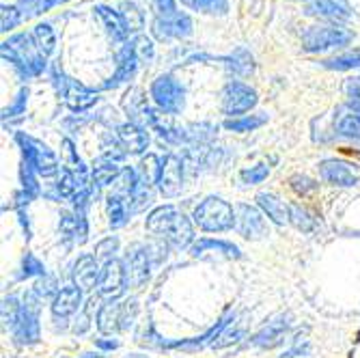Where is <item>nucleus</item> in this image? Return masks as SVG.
Segmentation results:
<instances>
[{"label":"nucleus","instance_id":"nucleus-1","mask_svg":"<svg viewBox=\"0 0 360 358\" xmlns=\"http://www.w3.org/2000/svg\"><path fill=\"white\" fill-rule=\"evenodd\" d=\"M145 226H147V231L160 236L175 248H188L194 242V229H192L190 218L184 212H179L175 205L155 207L147 216Z\"/></svg>","mask_w":360,"mask_h":358},{"label":"nucleus","instance_id":"nucleus-2","mask_svg":"<svg viewBox=\"0 0 360 358\" xmlns=\"http://www.w3.org/2000/svg\"><path fill=\"white\" fill-rule=\"evenodd\" d=\"M3 58L13 65L20 78H35L46 70V56L35 44V37L28 32H18L3 44Z\"/></svg>","mask_w":360,"mask_h":358},{"label":"nucleus","instance_id":"nucleus-3","mask_svg":"<svg viewBox=\"0 0 360 358\" xmlns=\"http://www.w3.org/2000/svg\"><path fill=\"white\" fill-rule=\"evenodd\" d=\"M194 224L210 234H222L236 226V207L220 197H207L194 210Z\"/></svg>","mask_w":360,"mask_h":358},{"label":"nucleus","instance_id":"nucleus-4","mask_svg":"<svg viewBox=\"0 0 360 358\" xmlns=\"http://www.w3.org/2000/svg\"><path fill=\"white\" fill-rule=\"evenodd\" d=\"M354 41V32L341 24H317L304 30L302 50L317 54L335 48H345Z\"/></svg>","mask_w":360,"mask_h":358},{"label":"nucleus","instance_id":"nucleus-5","mask_svg":"<svg viewBox=\"0 0 360 358\" xmlns=\"http://www.w3.org/2000/svg\"><path fill=\"white\" fill-rule=\"evenodd\" d=\"M149 95L153 104L158 106V110L169 117L179 115L186 106V89L173 74L158 76L149 87Z\"/></svg>","mask_w":360,"mask_h":358},{"label":"nucleus","instance_id":"nucleus-6","mask_svg":"<svg viewBox=\"0 0 360 358\" xmlns=\"http://www.w3.org/2000/svg\"><path fill=\"white\" fill-rule=\"evenodd\" d=\"M15 141H18V145L22 149L24 162L35 169L37 175L52 177V175L58 173V160H56V155L52 153V149L48 145H44L41 141L32 139V136H28L24 132H18Z\"/></svg>","mask_w":360,"mask_h":358},{"label":"nucleus","instance_id":"nucleus-7","mask_svg":"<svg viewBox=\"0 0 360 358\" xmlns=\"http://www.w3.org/2000/svg\"><path fill=\"white\" fill-rule=\"evenodd\" d=\"M257 106V91L242 80H229L222 89V113L229 119H238Z\"/></svg>","mask_w":360,"mask_h":358},{"label":"nucleus","instance_id":"nucleus-8","mask_svg":"<svg viewBox=\"0 0 360 358\" xmlns=\"http://www.w3.org/2000/svg\"><path fill=\"white\" fill-rule=\"evenodd\" d=\"M54 84L58 87V93L63 95V100H65V104H68V108L74 110V113L89 110L91 106L97 104V100H100L95 91L86 89V87L80 84L78 80L68 78V76H63V74H60V78H58V72L54 74Z\"/></svg>","mask_w":360,"mask_h":358},{"label":"nucleus","instance_id":"nucleus-9","mask_svg":"<svg viewBox=\"0 0 360 358\" xmlns=\"http://www.w3.org/2000/svg\"><path fill=\"white\" fill-rule=\"evenodd\" d=\"M317 169H319L321 179L330 186L352 188L360 181V167L347 160H337V158L323 160V162H319Z\"/></svg>","mask_w":360,"mask_h":358},{"label":"nucleus","instance_id":"nucleus-10","mask_svg":"<svg viewBox=\"0 0 360 358\" xmlns=\"http://www.w3.org/2000/svg\"><path fill=\"white\" fill-rule=\"evenodd\" d=\"M194 30V24H192V18L184 11L175 13L173 18H153L151 22V32L158 41H171V39H188Z\"/></svg>","mask_w":360,"mask_h":358},{"label":"nucleus","instance_id":"nucleus-11","mask_svg":"<svg viewBox=\"0 0 360 358\" xmlns=\"http://www.w3.org/2000/svg\"><path fill=\"white\" fill-rule=\"evenodd\" d=\"M233 229L246 240H261L268 236V222L257 207L248 203L236 205V226Z\"/></svg>","mask_w":360,"mask_h":358},{"label":"nucleus","instance_id":"nucleus-12","mask_svg":"<svg viewBox=\"0 0 360 358\" xmlns=\"http://www.w3.org/2000/svg\"><path fill=\"white\" fill-rule=\"evenodd\" d=\"M125 285H127V276H125L123 262H119V259L104 262L102 276H100V283H97V294L108 302H115L123 294Z\"/></svg>","mask_w":360,"mask_h":358},{"label":"nucleus","instance_id":"nucleus-13","mask_svg":"<svg viewBox=\"0 0 360 358\" xmlns=\"http://www.w3.org/2000/svg\"><path fill=\"white\" fill-rule=\"evenodd\" d=\"M125 276L129 287H143L149 281V248L143 244H132L125 252Z\"/></svg>","mask_w":360,"mask_h":358},{"label":"nucleus","instance_id":"nucleus-14","mask_svg":"<svg viewBox=\"0 0 360 358\" xmlns=\"http://www.w3.org/2000/svg\"><path fill=\"white\" fill-rule=\"evenodd\" d=\"M158 188L167 199L177 197L184 190V160H179L175 153H169L162 160V173H160Z\"/></svg>","mask_w":360,"mask_h":358},{"label":"nucleus","instance_id":"nucleus-15","mask_svg":"<svg viewBox=\"0 0 360 358\" xmlns=\"http://www.w3.org/2000/svg\"><path fill=\"white\" fill-rule=\"evenodd\" d=\"M139 65H141V60L136 58V54L132 52L129 44H125V46L119 50V54H117V70H115V74L108 78V82L102 84V89H117L119 84L129 82V80H132V78L136 76Z\"/></svg>","mask_w":360,"mask_h":358},{"label":"nucleus","instance_id":"nucleus-16","mask_svg":"<svg viewBox=\"0 0 360 358\" xmlns=\"http://www.w3.org/2000/svg\"><path fill=\"white\" fill-rule=\"evenodd\" d=\"M117 139H119L123 151L132 153V155H141L149 147V132L132 121L117 125Z\"/></svg>","mask_w":360,"mask_h":358},{"label":"nucleus","instance_id":"nucleus-17","mask_svg":"<svg viewBox=\"0 0 360 358\" xmlns=\"http://www.w3.org/2000/svg\"><path fill=\"white\" fill-rule=\"evenodd\" d=\"M304 13L333 22H345L352 18V9L345 0H309L304 3Z\"/></svg>","mask_w":360,"mask_h":358},{"label":"nucleus","instance_id":"nucleus-18","mask_svg":"<svg viewBox=\"0 0 360 358\" xmlns=\"http://www.w3.org/2000/svg\"><path fill=\"white\" fill-rule=\"evenodd\" d=\"M72 276H74V285H78L82 291L97 287L100 276H102V268L97 264V257L95 255L78 257V262L74 264V270H72Z\"/></svg>","mask_w":360,"mask_h":358},{"label":"nucleus","instance_id":"nucleus-19","mask_svg":"<svg viewBox=\"0 0 360 358\" xmlns=\"http://www.w3.org/2000/svg\"><path fill=\"white\" fill-rule=\"evenodd\" d=\"M287 331H289V315H278L272 321H268L266 326L252 337V345L264 347V350H272V347L283 343Z\"/></svg>","mask_w":360,"mask_h":358},{"label":"nucleus","instance_id":"nucleus-20","mask_svg":"<svg viewBox=\"0 0 360 358\" xmlns=\"http://www.w3.org/2000/svg\"><path fill=\"white\" fill-rule=\"evenodd\" d=\"M80 302H82V289L78 285H65L60 287L58 296L52 300V315L56 319L70 317L80 311Z\"/></svg>","mask_w":360,"mask_h":358},{"label":"nucleus","instance_id":"nucleus-21","mask_svg":"<svg viewBox=\"0 0 360 358\" xmlns=\"http://www.w3.org/2000/svg\"><path fill=\"white\" fill-rule=\"evenodd\" d=\"M13 337L20 345H32L39 341V309L24 307V313L13 328Z\"/></svg>","mask_w":360,"mask_h":358},{"label":"nucleus","instance_id":"nucleus-22","mask_svg":"<svg viewBox=\"0 0 360 358\" xmlns=\"http://www.w3.org/2000/svg\"><path fill=\"white\" fill-rule=\"evenodd\" d=\"M95 15L97 20L102 22V26L106 28L108 32V37L117 44L125 41L129 37V32H127V26L119 13V9H112V7H106V5H97L95 7Z\"/></svg>","mask_w":360,"mask_h":358},{"label":"nucleus","instance_id":"nucleus-23","mask_svg":"<svg viewBox=\"0 0 360 358\" xmlns=\"http://www.w3.org/2000/svg\"><path fill=\"white\" fill-rule=\"evenodd\" d=\"M97 331L102 335H112L123 331V302H106L97 313Z\"/></svg>","mask_w":360,"mask_h":358},{"label":"nucleus","instance_id":"nucleus-24","mask_svg":"<svg viewBox=\"0 0 360 358\" xmlns=\"http://www.w3.org/2000/svg\"><path fill=\"white\" fill-rule=\"evenodd\" d=\"M335 132L343 139L360 141V115L349 110L347 106L337 108L335 113Z\"/></svg>","mask_w":360,"mask_h":358},{"label":"nucleus","instance_id":"nucleus-25","mask_svg":"<svg viewBox=\"0 0 360 358\" xmlns=\"http://www.w3.org/2000/svg\"><path fill=\"white\" fill-rule=\"evenodd\" d=\"M257 205L264 210V214L276 222V224H285L289 222V205H285L276 194L272 192H259L257 194Z\"/></svg>","mask_w":360,"mask_h":358},{"label":"nucleus","instance_id":"nucleus-26","mask_svg":"<svg viewBox=\"0 0 360 358\" xmlns=\"http://www.w3.org/2000/svg\"><path fill=\"white\" fill-rule=\"evenodd\" d=\"M60 234L65 238H74L78 244H82L86 240V218H84V212L82 210H76L74 214L65 212L60 216Z\"/></svg>","mask_w":360,"mask_h":358},{"label":"nucleus","instance_id":"nucleus-27","mask_svg":"<svg viewBox=\"0 0 360 358\" xmlns=\"http://www.w3.org/2000/svg\"><path fill=\"white\" fill-rule=\"evenodd\" d=\"M207 250H210V252L224 255V257H229V259H240V257H242V252H240V248H238L236 244H231V242H222V240H212V238H203V240H199V242H194L192 248H190V252H192L194 257L205 255Z\"/></svg>","mask_w":360,"mask_h":358},{"label":"nucleus","instance_id":"nucleus-28","mask_svg":"<svg viewBox=\"0 0 360 358\" xmlns=\"http://www.w3.org/2000/svg\"><path fill=\"white\" fill-rule=\"evenodd\" d=\"M244 333H246V319H244V315H242V317L231 315V317H229V321H226V326L220 331V335L212 341V347L222 350V347H226V345H231V343L240 341V339L244 337Z\"/></svg>","mask_w":360,"mask_h":358},{"label":"nucleus","instance_id":"nucleus-29","mask_svg":"<svg viewBox=\"0 0 360 358\" xmlns=\"http://www.w3.org/2000/svg\"><path fill=\"white\" fill-rule=\"evenodd\" d=\"M222 60H226V70L231 72L233 76L246 78L255 72V58L246 48H238L233 50L229 56H224Z\"/></svg>","mask_w":360,"mask_h":358},{"label":"nucleus","instance_id":"nucleus-30","mask_svg":"<svg viewBox=\"0 0 360 358\" xmlns=\"http://www.w3.org/2000/svg\"><path fill=\"white\" fill-rule=\"evenodd\" d=\"M121 171L123 169H119V162L108 160V158L102 155L100 160L95 162V167H93V186H95V190L112 184L121 175Z\"/></svg>","mask_w":360,"mask_h":358},{"label":"nucleus","instance_id":"nucleus-31","mask_svg":"<svg viewBox=\"0 0 360 358\" xmlns=\"http://www.w3.org/2000/svg\"><path fill=\"white\" fill-rule=\"evenodd\" d=\"M119 13H121V18H123V22H125V26H127V32L129 35H141V30L145 28V13L134 5V3H121L119 5Z\"/></svg>","mask_w":360,"mask_h":358},{"label":"nucleus","instance_id":"nucleus-32","mask_svg":"<svg viewBox=\"0 0 360 358\" xmlns=\"http://www.w3.org/2000/svg\"><path fill=\"white\" fill-rule=\"evenodd\" d=\"M106 210H108V222L112 229H119L127 222V199H123L121 194L110 192L106 197Z\"/></svg>","mask_w":360,"mask_h":358},{"label":"nucleus","instance_id":"nucleus-33","mask_svg":"<svg viewBox=\"0 0 360 358\" xmlns=\"http://www.w3.org/2000/svg\"><path fill=\"white\" fill-rule=\"evenodd\" d=\"M264 123H268V115L266 113H257V115H244L238 119H226L224 127L231 129V132L244 134V132H252V129L261 127Z\"/></svg>","mask_w":360,"mask_h":358},{"label":"nucleus","instance_id":"nucleus-34","mask_svg":"<svg viewBox=\"0 0 360 358\" xmlns=\"http://www.w3.org/2000/svg\"><path fill=\"white\" fill-rule=\"evenodd\" d=\"M326 70H337V72H347V70H358L360 68V48L347 50L343 54H337L333 58H326L323 63Z\"/></svg>","mask_w":360,"mask_h":358},{"label":"nucleus","instance_id":"nucleus-35","mask_svg":"<svg viewBox=\"0 0 360 358\" xmlns=\"http://www.w3.org/2000/svg\"><path fill=\"white\" fill-rule=\"evenodd\" d=\"M289 222L302 234H311V231H315V226H317V218L307 207H302L298 203L289 205Z\"/></svg>","mask_w":360,"mask_h":358},{"label":"nucleus","instance_id":"nucleus-36","mask_svg":"<svg viewBox=\"0 0 360 358\" xmlns=\"http://www.w3.org/2000/svg\"><path fill=\"white\" fill-rule=\"evenodd\" d=\"M190 11H199L207 15H226L229 13V0H179Z\"/></svg>","mask_w":360,"mask_h":358},{"label":"nucleus","instance_id":"nucleus-37","mask_svg":"<svg viewBox=\"0 0 360 358\" xmlns=\"http://www.w3.org/2000/svg\"><path fill=\"white\" fill-rule=\"evenodd\" d=\"M32 37H35V44H37V48L41 50L44 56H50L56 50V32H54L52 24L39 22L35 26V30H32Z\"/></svg>","mask_w":360,"mask_h":358},{"label":"nucleus","instance_id":"nucleus-38","mask_svg":"<svg viewBox=\"0 0 360 358\" xmlns=\"http://www.w3.org/2000/svg\"><path fill=\"white\" fill-rule=\"evenodd\" d=\"M127 44H129V48H132V52L136 54V58L143 65H149L155 58V46H153L151 37L143 35V32H141V35H136V37H132Z\"/></svg>","mask_w":360,"mask_h":358},{"label":"nucleus","instance_id":"nucleus-39","mask_svg":"<svg viewBox=\"0 0 360 358\" xmlns=\"http://www.w3.org/2000/svg\"><path fill=\"white\" fill-rule=\"evenodd\" d=\"M141 173H143V181L147 186H153L160 181V173H162V160L155 153H147L141 160Z\"/></svg>","mask_w":360,"mask_h":358},{"label":"nucleus","instance_id":"nucleus-40","mask_svg":"<svg viewBox=\"0 0 360 358\" xmlns=\"http://www.w3.org/2000/svg\"><path fill=\"white\" fill-rule=\"evenodd\" d=\"M24 313V305L18 302L15 296H9L3 300V324H5V328H15L18 326V321Z\"/></svg>","mask_w":360,"mask_h":358},{"label":"nucleus","instance_id":"nucleus-41","mask_svg":"<svg viewBox=\"0 0 360 358\" xmlns=\"http://www.w3.org/2000/svg\"><path fill=\"white\" fill-rule=\"evenodd\" d=\"M129 201V212H141L151 203V186H147L143 179L139 181L136 190L132 192V197L127 199Z\"/></svg>","mask_w":360,"mask_h":358},{"label":"nucleus","instance_id":"nucleus-42","mask_svg":"<svg viewBox=\"0 0 360 358\" xmlns=\"http://www.w3.org/2000/svg\"><path fill=\"white\" fill-rule=\"evenodd\" d=\"M289 186H291L293 192L298 194V197H309V194H313L319 188V184L315 179H311V177H307V175H291Z\"/></svg>","mask_w":360,"mask_h":358},{"label":"nucleus","instance_id":"nucleus-43","mask_svg":"<svg viewBox=\"0 0 360 358\" xmlns=\"http://www.w3.org/2000/svg\"><path fill=\"white\" fill-rule=\"evenodd\" d=\"M345 97H347L345 106L360 115V78H352L345 82Z\"/></svg>","mask_w":360,"mask_h":358},{"label":"nucleus","instance_id":"nucleus-44","mask_svg":"<svg viewBox=\"0 0 360 358\" xmlns=\"http://www.w3.org/2000/svg\"><path fill=\"white\" fill-rule=\"evenodd\" d=\"M268 175H270V169H268L266 165H257V167L244 169V171L240 173L242 181L248 184V186H257V184H261V181H266Z\"/></svg>","mask_w":360,"mask_h":358},{"label":"nucleus","instance_id":"nucleus-45","mask_svg":"<svg viewBox=\"0 0 360 358\" xmlns=\"http://www.w3.org/2000/svg\"><path fill=\"white\" fill-rule=\"evenodd\" d=\"M30 276H46L44 264L32 252L24 257V264H22V279H30Z\"/></svg>","mask_w":360,"mask_h":358},{"label":"nucleus","instance_id":"nucleus-46","mask_svg":"<svg viewBox=\"0 0 360 358\" xmlns=\"http://www.w3.org/2000/svg\"><path fill=\"white\" fill-rule=\"evenodd\" d=\"M151 11L155 18H173L175 13H179L177 9V0H151Z\"/></svg>","mask_w":360,"mask_h":358},{"label":"nucleus","instance_id":"nucleus-47","mask_svg":"<svg viewBox=\"0 0 360 358\" xmlns=\"http://www.w3.org/2000/svg\"><path fill=\"white\" fill-rule=\"evenodd\" d=\"M35 294L44 300V298H50V296H58V291H60V287H58V283H56V279L54 276H44L37 285H35Z\"/></svg>","mask_w":360,"mask_h":358},{"label":"nucleus","instance_id":"nucleus-48","mask_svg":"<svg viewBox=\"0 0 360 358\" xmlns=\"http://www.w3.org/2000/svg\"><path fill=\"white\" fill-rule=\"evenodd\" d=\"M26 104H28V89H22V91L18 93V97H15V102H13L9 108L3 110V119L7 121V119H13V117L24 115V113H26Z\"/></svg>","mask_w":360,"mask_h":358},{"label":"nucleus","instance_id":"nucleus-49","mask_svg":"<svg viewBox=\"0 0 360 358\" xmlns=\"http://www.w3.org/2000/svg\"><path fill=\"white\" fill-rule=\"evenodd\" d=\"M22 20H24V15H22V11H20L18 5H11V7L3 5V32L13 30Z\"/></svg>","mask_w":360,"mask_h":358},{"label":"nucleus","instance_id":"nucleus-50","mask_svg":"<svg viewBox=\"0 0 360 358\" xmlns=\"http://www.w3.org/2000/svg\"><path fill=\"white\" fill-rule=\"evenodd\" d=\"M117 248H119V240L117 238H106V240H102L100 244L95 246V257L110 262V259H115L112 255L117 252Z\"/></svg>","mask_w":360,"mask_h":358},{"label":"nucleus","instance_id":"nucleus-51","mask_svg":"<svg viewBox=\"0 0 360 358\" xmlns=\"http://www.w3.org/2000/svg\"><path fill=\"white\" fill-rule=\"evenodd\" d=\"M95 345L100 350H117L121 343L117 339H95Z\"/></svg>","mask_w":360,"mask_h":358},{"label":"nucleus","instance_id":"nucleus-52","mask_svg":"<svg viewBox=\"0 0 360 358\" xmlns=\"http://www.w3.org/2000/svg\"><path fill=\"white\" fill-rule=\"evenodd\" d=\"M283 358H302V352H300V347H296V350H289Z\"/></svg>","mask_w":360,"mask_h":358},{"label":"nucleus","instance_id":"nucleus-53","mask_svg":"<svg viewBox=\"0 0 360 358\" xmlns=\"http://www.w3.org/2000/svg\"><path fill=\"white\" fill-rule=\"evenodd\" d=\"M80 358H106V356H102V354H91V352H86V354H82Z\"/></svg>","mask_w":360,"mask_h":358},{"label":"nucleus","instance_id":"nucleus-54","mask_svg":"<svg viewBox=\"0 0 360 358\" xmlns=\"http://www.w3.org/2000/svg\"><path fill=\"white\" fill-rule=\"evenodd\" d=\"M302 3H309V0H302Z\"/></svg>","mask_w":360,"mask_h":358}]
</instances>
